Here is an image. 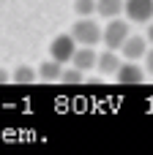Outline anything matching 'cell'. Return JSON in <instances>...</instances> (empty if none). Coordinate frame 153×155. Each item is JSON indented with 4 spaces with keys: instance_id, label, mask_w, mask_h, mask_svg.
<instances>
[{
    "instance_id": "obj_1",
    "label": "cell",
    "mask_w": 153,
    "mask_h": 155,
    "mask_svg": "<svg viewBox=\"0 0 153 155\" xmlns=\"http://www.w3.org/2000/svg\"><path fill=\"white\" fill-rule=\"evenodd\" d=\"M71 35H74V38H77V44H82V46H96V44L104 38V27H101L96 19L82 16L79 22H74Z\"/></svg>"
},
{
    "instance_id": "obj_2",
    "label": "cell",
    "mask_w": 153,
    "mask_h": 155,
    "mask_svg": "<svg viewBox=\"0 0 153 155\" xmlns=\"http://www.w3.org/2000/svg\"><path fill=\"white\" fill-rule=\"evenodd\" d=\"M131 35V30H129V22L126 19H118V16H112L110 22H107V27H104V44L110 46V49H118L120 52V46L126 44V38Z\"/></svg>"
},
{
    "instance_id": "obj_3",
    "label": "cell",
    "mask_w": 153,
    "mask_h": 155,
    "mask_svg": "<svg viewBox=\"0 0 153 155\" xmlns=\"http://www.w3.org/2000/svg\"><path fill=\"white\" fill-rule=\"evenodd\" d=\"M77 46H79V44H77V38H74L71 33H60V35H55V41H52V46H49V57H55L57 63H71Z\"/></svg>"
},
{
    "instance_id": "obj_4",
    "label": "cell",
    "mask_w": 153,
    "mask_h": 155,
    "mask_svg": "<svg viewBox=\"0 0 153 155\" xmlns=\"http://www.w3.org/2000/svg\"><path fill=\"white\" fill-rule=\"evenodd\" d=\"M120 54L123 60H142L148 54V35H129L120 46Z\"/></svg>"
},
{
    "instance_id": "obj_5",
    "label": "cell",
    "mask_w": 153,
    "mask_h": 155,
    "mask_svg": "<svg viewBox=\"0 0 153 155\" xmlns=\"http://www.w3.org/2000/svg\"><path fill=\"white\" fill-rule=\"evenodd\" d=\"M123 14L131 22H151L153 16V0H126Z\"/></svg>"
},
{
    "instance_id": "obj_6",
    "label": "cell",
    "mask_w": 153,
    "mask_h": 155,
    "mask_svg": "<svg viewBox=\"0 0 153 155\" xmlns=\"http://www.w3.org/2000/svg\"><path fill=\"white\" fill-rule=\"evenodd\" d=\"M145 68H140L134 60H123V65L118 68V74H115V79L120 82V84H140L142 79H145Z\"/></svg>"
},
{
    "instance_id": "obj_7",
    "label": "cell",
    "mask_w": 153,
    "mask_h": 155,
    "mask_svg": "<svg viewBox=\"0 0 153 155\" xmlns=\"http://www.w3.org/2000/svg\"><path fill=\"white\" fill-rule=\"evenodd\" d=\"M96 63H99V52L93 46H82L79 44L74 57H71V65H77L79 71H90V68H96Z\"/></svg>"
},
{
    "instance_id": "obj_8",
    "label": "cell",
    "mask_w": 153,
    "mask_h": 155,
    "mask_svg": "<svg viewBox=\"0 0 153 155\" xmlns=\"http://www.w3.org/2000/svg\"><path fill=\"white\" fill-rule=\"evenodd\" d=\"M120 65H123V60L118 57V49H110V46L99 54V63H96V68H99L101 74H118Z\"/></svg>"
},
{
    "instance_id": "obj_9",
    "label": "cell",
    "mask_w": 153,
    "mask_h": 155,
    "mask_svg": "<svg viewBox=\"0 0 153 155\" xmlns=\"http://www.w3.org/2000/svg\"><path fill=\"white\" fill-rule=\"evenodd\" d=\"M38 76H41L44 82H57V79H63V63H57L55 57L44 60V63L38 65Z\"/></svg>"
},
{
    "instance_id": "obj_10",
    "label": "cell",
    "mask_w": 153,
    "mask_h": 155,
    "mask_svg": "<svg viewBox=\"0 0 153 155\" xmlns=\"http://www.w3.org/2000/svg\"><path fill=\"white\" fill-rule=\"evenodd\" d=\"M99 3V16H107V19H112V16H120L123 14V8H126V0H96Z\"/></svg>"
},
{
    "instance_id": "obj_11",
    "label": "cell",
    "mask_w": 153,
    "mask_h": 155,
    "mask_svg": "<svg viewBox=\"0 0 153 155\" xmlns=\"http://www.w3.org/2000/svg\"><path fill=\"white\" fill-rule=\"evenodd\" d=\"M36 76H38V71H33L30 65H16L14 74H11V79L19 82V84H30V82H36Z\"/></svg>"
},
{
    "instance_id": "obj_12",
    "label": "cell",
    "mask_w": 153,
    "mask_h": 155,
    "mask_svg": "<svg viewBox=\"0 0 153 155\" xmlns=\"http://www.w3.org/2000/svg\"><path fill=\"white\" fill-rule=\"evenodd\" d=\"M74 11H77V16H93L99 11V3L96 0H74Z\"/></svg>"
},
{
    "instance_id": "obj_13",
    "label": "cell",
    "mask_w": 153,
    "mask_h": 155,
    "mask_svg": "<svg viewBox=\"0 0 153 155\" xmlns=\"http://www.w3.org/2000/svg\"><path fill=\"white\" fill-rule=\"evenodd\" d=\"M82 74H85V71H79L77 65H74V68H63V82H68V84H79V82H82Z\"/></svg>"
},
{
    "instance_id": "obj_14",
    "label": "cell",
    "mask_w": 153,
    "mask_h": 155,
    "mask_svg": "<svg viewBox=\"0 0 153 155\" xmlns=\"http://www.w3.org/2000/svg\"><path fill=\"white\" fill-rule=\"evenodd\" d=\"M142 60H145V71H148V76H153V49H148V54H145Z\"/></svg>"
},
{
    "instance_id": "obj_15",
    "label": "cell",
    "mask_w": 153,
    "mask_h": 155,
    "mask_svg": "<svg viewBox=\"0 0 153 155\" xmlns=\"http://www.w3.org/2000/svg\"><path fill=\"white\" fill-rule=\"evenodd\" d=\"M3 82H8V71H5V68H0V84H3Z\"/></svg>"
},
{
    "instance_id": "obj_16",
    "label": "cell",
    "mask_w": 153,
    "mask_h": 155,
    "mask_svg": "<svg viewBox=\"0 0 153 155\" xmlns=\"http://www.w3.org/2000/svg\"><path fill=\"white\" fill-rule=\"evenodd\" d=\"M148 41H151V44H153V22H151V25H148Z\"/></svg>"
}]
</instances>
